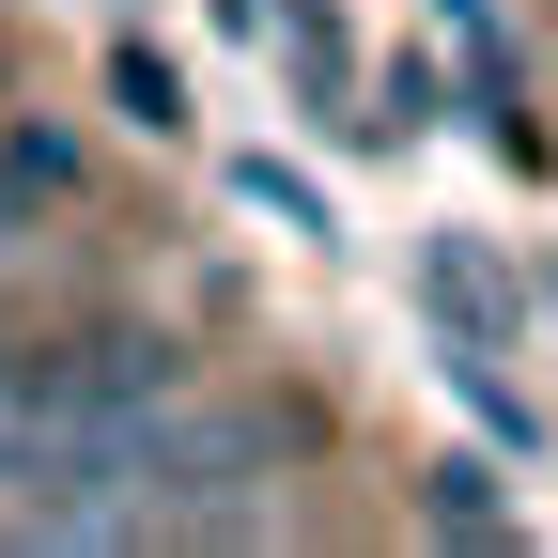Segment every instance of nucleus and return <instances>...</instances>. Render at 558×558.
Segmentation results:
<instances>
[{"instance_id":"f257e3e1","label":"nucleus","mask_w":558,"mask_h":558,"mask_svg":"<svg viewBox=\"0 0 558 558\" xmlns=\"http://www.w3.org/2000/svg\"><path fill=\"white\" fill-rule=\"evenodd\" d=\"M418 527H435V543H512V497H497L481 465H435V497H418Z\"/></svg>"},{"instance_id":"7ed1b4c3","label":"nucleus","mask_w":558,"mask_h":558,"mask_svg":"<svg viewBox=\"0 0 558 558\" xmlns=\"http://www.w3.org/2000/svg\"><path fill=\"white\" fill-rule=\"evenodd\" d=\"M32 218H47V186H32L16 156H0V264H16V248H32Z\"/></svg>"},{"instance_id":"f03ea898","label":"nucleus","mask_w":558,"mask_h":558,"mask_svg":"<svg viewBox=\"0 0 558 558\" xmlns=\"http://www.w3.org/2000/svg\"><path fill=\"white\" fill-rule=\"evenodd\" d=\"M16 450H32V357L0 341V481H16Z\"/></svg>"}]
</instances>
